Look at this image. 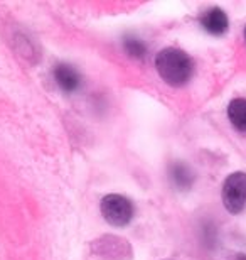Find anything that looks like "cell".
Masks as SVG:
<instances>
[{
  "label": "cell",
  "mask_w": 246,
  "mask_h": 260,
  "mask_svg": "<svg viewBox=\"0 0 246 260\" xmlns=\"http://www.w3.org/2000/svg\"><path fill=\"white\" fill-rule=\"evenodd\" d=\"M201 25L206 32L213 36H221L228 30L229 22H228L226 14H224L221 9L214 7V9L206 10V12L201 15Z\"/></svg>",
  "instance_id": "obj_5"
},
{
  "label": "cell",
  "mask_w": 246,
  "mask_h": 260,
  "mask_svg": "<svg viewBox=\"0 0 246 260\" xmlns=\"http://www.w3.org/2000/svg\"><path fill=\"white\" fill-rule=\"evenodd\" d=\"M169 179L170 183L179 189H189L194 183V174L192 171L182 162H174L169 168Z\"/></svg>",
  "instance_id": "obj_7"
},
{
  "label": "cell",
  "mask_w": 246,
  "mask_h": 260,
  "mask_svg": "<svg viewBox=\"0 0 246 260\" xmlns=\"http://www.w3.org/2000/svg\"><path fill=\"white\" fill-rule=\"evenodd\" d=\"M93 253L107 260H128L132 257V248L128 242L115 235H104L93 242Z\"/></svg>",
  "instance_id": "obj_4"
},
{
  "label": "cell",
  "mask_w": 246,
  "mask_h": 260,
  "mask_svg": "<svg viewBox=\"0 0 246 260\" xmlns=\"http://www.w3.org/2000/svg\"><path fill=\"white\" fill-rule=\"evenodd\" d=\"M228 118L234 128L239 132H246V98H234L229 103Z\"/></svg>",
  "instance_id": "obj_8"
},
{
  "label": "cell",
  "mask_w": 246,
  "mask_h": 260,
  "mask_svg": "<svg viewBox=\"0 0 246 260\" xmlns=\"http://www.w3.org/2000/svg\"><path fill=\"white\" fill-rule=\"evenodd\" d=\"M155 68L160 78L172 86H182L191 80L194 64L189 54L177 48L162 49L155 58Z\"/></svg>",
  "instance_id": "obj_1"
},
{
  "label": "cell",
  "mask_w": 246,
  "mask_h": 260,
  "mask_svg": "<svg viewBox=\"0 0 246 260\" xmlns=\"http://www.w3.org/2000/svg\"><path fill=\"white\" fill-rule=\"evenodd\" d=\"M101 215L110 225L123 226L132 220L133 206L125 196L108 194L101 200Z\"/></svg>",
  "instance_id": "obj_3"
},
{
  "label": "cell",
  "mask_w": 246,
  "mask_h": 260,
  "mask_svg": "<svg viewBox=\"0 0 246 260\" xmlns=\"http://www.w3.org/2000/svg\"><path fill=\"white\" fill-rule=\"evenodd\" d=\"M244 38H246V27H244Z\"/></svg>",
  "instance_id": "obj_10"
},
{
  "label": "cell",
  "mask_w": 246,
  "mask_h": 260,
  "mask_svg": "<svg viewBox=\"0 0 246 260\" xmlns=\"http://www.w3.org/2000/svg\"><path fill=\"white\" fill-rule=\"evenodd\" d=\"M123 48L127 51V54H130L132 58H144L147 54V46H145L138 38H133V36H127L123 39Z\"/></svg>",
  "instance_id": "obj_9"
},
{
  "label": "cell",
  "mask_w": 246,
  "mask_h": 260,
  "mask_svg": "<svg viewBox=\"0 0 246 260\" xmlns=\"http://www.w3.org/2000/svg\"><path fill=\"white\" fill-rule=\"evenodd\" d=\"M54 80L61 86L62 91L73 93L81 85V76L75 68L69 64H57L54 70Z\"/></svg>",
  "instance_id": "obj_6"
},
{
  "label": "cell",
  "mask_w": 246,
  "mask_h": 260,
  "mask_svg": "<svg viewBox=\"0 0 246 260\" xmlns=\"http://www.w3.org/2000/svg\"><path fill=\"white\" fill-rule=\"evenodd\" d=\"M223 203L224 208L238 215L246 206V173L229 174L223 184Z\"/></svg>",
  "instance_id": "obj_2"
}]
</instances>
